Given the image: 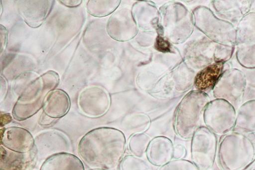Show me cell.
<instances>
[{
  "mask_svg": "<svg viewBox=\"0 0 255 170\" xmlns=\"http://www.w3.org/2000/svg\"><path fill=\"white\" fill-rule=\"evenodd\" d=\"M126 139L120 131L101 127L85 135L78 145L81 161L90 169L112 170L119 165L126 148Z\"/></svg>",
  "mask_w": 255,
  "mask_h": 170,
  "instance_id": "cell-1",
  "label": "cell"
},
{
  "mask_svg": "<svg viewBox=\"0 0 255 170\" xmlns=\"http://www.w3.org/2000/svg\"><path fill=\"white\" fill-rule=\"evenodd\" d=\"M218 154L222 170H247L255 163V135L236 132L226 135Z\"/></svg>",
  "mask_w": 255,
  "mask_h": 170,
  "instance_id": "cell-2",
  "label": "cell"
},
{
  "mask_svg": "<svg viewBox=\"0 0 255 170\" xmlns=\"http://www.w3.org/2000/svg\"><path fill=\"white\" fill-rule=\"evenodd\" d=\"M59 81L58 74L51 71L29 84L14 106V119L18 121L25 120L43 108L47 95L57 87Z\"/></svg>",
  "mask_w": 255,
  "mask_h": 170,
  "instance_id": "cell-3",
  "label": "cell"
},
{
  "mask_svg": "<svg viewBox=\"0 0 255 170\" xmlns=\"http://www.w3.org/2000/svg\"><path fill=\"white\" fill-rule=\"evenodd\" d=\"M209 102L208 95L199 91L191 92L185 96L178 108L175 125L176 132L181 138H193L199 128Z\"/></svg>",
  "mask_w": 255,
  "mask_h": 170,
  "instance_id": "cell-4",
  "label": "cell"
},
{
  "mask_svg": "<svg viewBox=\"0 0 255 170\" xmlns=\"http://www.w3.org/2000/svg\"><path fill=\"white\" fill-rule=\"evenodd\" d=\"M196 18L197 26L211 40L222 45L236 46L237 31L235 25L205 7L198 9Z\"/></svg>",
  "mask_w": 255,
  "mask_h": 170,
  "instance_id": "cell-5",
  "label": "cell"
},
{
  "mask_svg": "<svg viewBox=\"0 0 255 170\" xmlns=\"http://www.w3.org/2000/svg\"><path fill=\"white\" fill-rule=\"evenodd\" d=\"M237 113L229 102L222 99L210 102L204 111V122L207 128L218 135H225L235 128Z\"/></svg>",
  "mask_w": 255,
  "mask_h": 170,
  "instance_id": "cell-6",
  "label": "cell"
},
{
  "mask_svg": "<svg viewBox=\"0 0 255 170\" xmlns=\"http://www.w3.org/2000/svg\"><path fill=\"white\" fill-rule=\"evenodd\" d=\"M236 56L246 69L255 68V11L245 16L237 26Z\"/></svg>",
  "mask_w": 255,
  "mask_h": 170,
  "instance_id": "cell-7",
  "label": "cell"
},
{
  "mask_svg": "<svg viewBox=\"0 0 255 170\" xmlns=\"http://www.w3.org/2000/svg\"><path fill=\"white\" fill-rule=\"evenodd\" d=\"M247 86L245 74L236 69H228L224 71L213 90L216 99L225 100L231 104L235 109L241 104Z\"/></svg>",
  "mask_w": 255,
  "mask_h": 170,
  "instance_id": "cell-8",
  "label": "cell"
},
{
  "mask_svg": "<svg viewBox=\"0 0 255 170\" xmlns=\"http://www.w3.org/2000/svg\"><path fill=\"white\" fill-rule=\"evenodd\" d=\"M218 139L207 127H199L193 137L191 156L199 170H207L213 165L217 152Z\"/></svg>",
  "mask_w": 255,
  "mask_h": 170,
  "instance_id": "cell-9",
  "label": "cell"
},
{
  "mask_svg": "<svg viewBox=\"0 0 255 170\" xmlns=\"http://www.w3.org/2000/svg\"><path fill=\"white\" fill-rule=\"evenodd\" d=\"M78 104L84 115L90 118H99L108 111L110 100L107 93L103 89L91 86L81 92Z\"/></svg>",
  "mask_w": 255,
  "mask_h": 170,
  "instance_id": "cell-10",
  "label": "cell"
},
{
  "mask_svg": "<svg viewBox=\"0 0 255 170\" xmlns=\"http://www.w3.org/2000/svg\"><path fill=\"white\" fill-rule=\"evenodd\" d=\"M1 145L13 152L25 154L32 151L35 140L26 130L18 127H9L1 130Z\"/></svg>",
  "mask_w": 255,
  "mask_h": 170,
  "instance_id": "cell-11",
  "label": "cell"
},
{
  "mask_svg": "<svg viewBox=\"0 0 255 170\" xmlns=\"http://www.w3.org/2000/svg\"><path fill=\"white\" fill-rule=\"evenodd\" d=\"M253 1L249 0H219L212 2L216 14L236 27L241 20L250 13Z\"/></svg>",
  "mask_w": 255,
  "mask_h": 170,
  "instance_id": "cell-12",
  "label": "cell"
},
{
  "mask_svg": "<svg viewBox=\"0 0 255 170\" xmlns=\"http://www.w3.org/2000/svg\"><path fill=\"white\" fill-rule=\"evenodd\" d=\"M38 152L36 146L29 153L12 152L1 145V170H33L36 164Z\"/></svg>",
  "mask_w": 255,
  "mask_h": 170,
  "instance_id": "cell-13",
  "label": "cell"
},
{
  "mask_svg": "<svg viewBox=\"0 0 255 170\" xmlns=\"http://www.w3.org/2000/svg\"><path fill=\"white\" fill-rule=\"evenodd\" d=\"M19 11L26 23L32 28L41 25L50 12L53 1H20Z\"/></svg>",
  "mask_w": 255,
  "mask_h": 170,
  "instance_id": "cell-14",
  "label": "cell"
},
{
  "mask_svg": "<svg viewBox=\"0 0 255 170\" xmlns=\"http://www.w3.org/2000/svg\"><path fill=\"white\" fill-rule=\"evenodd\" d=\"M68 95L61 90H55L47 95L43 106L44 113L50 118H62L67 114L70 108Z\"/></svg>",
  "mask_w": 255,
  "mask_h": 170,
  "instance_id": "cell-15",
  "label": "cell"
},
{
  "mask_svg": "<svg viewBox=\"0 0 255 170\" xmlns=\"http://www.w3.org/2000/svg\"><path fill=\"white\" fill-rule=\"evenodd\" d=\"M225 64L223 62H214L198 73L194 81L198 91L205 93L214 90L224 72Z\"/></svg>",
  "mask_w": 255,
  "mask_h": 170,
  "instance_id": "cell-16",
  "label": "cell"
},
{
  "mask_svg": "<svg viewBox=\"0 0 255 170\" xmlns=\"http://www.w3.org/2000/svg\"><path fill=\"white\" fill-rule=\"evenodd\" d=\"M174 147L171 140L165 137H157L150 143L147 150L148 160L155 165L165 164L172 159Z\"/></svg>",
  "mask_w": 255,
  "mask_h": 170,
  "instance_id": "cell-17",
  "label": "cell"
},
{
  "mask_svg": "<svg viewBox=\"0 0 255 170\" xmlns=\"http://www.w3.org/2000/svg\"><path fill=\"white\" fill-rule=\"evenodd\" d=\"M40 170H85L83 164L76 156L67 153H59L48 158Z\"/></svg>",
  "mask_w": 255,
  "mask_h": 170,
  "instance_id": "cell-18",
  "label": "cell"
},
{
  "mask_svg": "<svg viewBox=\"0 0 255 170\" xmlns=\"http://www.w3.org/2000/svg\"><path fill=\"white\" fill-rule=\"evenodd\" d=\"M233 132L255 134V100H249L240 106Z\"/></svg>",
  "mask_w": 255,
  "mask_h": 170,
  "instance_id": "cell-19",
  "label": "cell"
},
{
  "mask_svg": "<svg viewBox=\"0 0 255 170\" xmlns=\"http://www.w3.org/2000/svg\"><path fill=\"white\" fill-rule=\"evenodd\" d=\"M114 1H89L87 4L88 12L94 16L102 17L111 13L116 8Z\"/></svg>",
  "mask_w": 255,
  "mask_h": 170,
  "instance_id": "cell-20",
  "label": "cell"
},
{
  "mask_svg": "<svg viewBox=\"0 0 255 170\" xmlns=\"http://www.w3.org/2000/svg\"><path fill=\"white\" fill-rule=\"evenodd\" d=\"M150 142V137L146 135L141 134L134 135L129 140L130 151L135 156L141 157L147 150Z\"/></svg>",
  "mask_w": 255,
  "mask_h": 170,
  "instance_id": "cell-21",
  "label": "cell"
},
{
  "mask_svg": "<svg viewBox=\"0 0 255 170\" xmlns=\"http://www.w3.org/2000/svg\"><path fill=\"white\" fill-rule=\"evenodd\" d=\"M147 164L133 157H127L120 164V170H150Z\"/></svg>",
  "mask_w": 255,
  "mask_h": 170,
  "instance_id": "cell-22",
  "label": "cell"
},
{
  "mask_svg": "<svg viewBox=\"0 0 255 170\" xmlns=\"http://www.w3.org/2000/svg\"><path fill=\"white\" fill-rule=\"evenodd\" d=\"M236 46L217 45L215 56V62L226 63L232 57Z\"/></svg>",
  "mask_w": 255,
  "mask_h": 170,
  "instance_id": "cell-23",
  "label": "cell"
},
{
  "mask_svg": "<svg viewBox=\"0 0 255 170\" xmlns=\"http://www.w3.org/2000/svg\"><path fill=\"white\" fill-rule=\"evenodd\" d=\"M159 170H199L192 163L184 160L175 161L163 166Z\"/></svg>",
  "mask_w": 255,
  "mask_h": 170,
  "instance_id": "cell-24",
  "label": "cell"
},
{
  "mask_svg": "<svg viewBox=\"0 0 255 170\" xmlns=\"http://www.w3.org/2000/svg\"><path fill=\"white\" fill-rule=\"evenodd\" d=\"M155 47L158 51L164 53L170 52L171 50V45L169 42L160 35L157 38Z\"/></svg>",
  "mask_w": 255,
  "mask_h": 170,
  "instance_id": "cell-25",
  "label": "cell"
},
{
  "mask_svg": "<svg viewBox=\"0 0 255 170\" xmlns=\"http://www.w3.org/2000/svg\"><path fill=\"white\" fill-rule=\"evenodd\" d=\"M244 73L246 77L247 85L250 88L255 90V68L246 69Z\"/></svg>",
  "mask_w": 255,
  "mask_h": 170,
  "instance_id": "cell-26",
  "label": "cell"
},
{
  "mask_svg": "<svg viewBox=\"0 0 255 170\" xmlns=\"http://www.w3.org/2000/svg\"><path fill=\"white\" fill-rule=\"evenodd\" d=\"M185 155V149L181 145H177L174 149L173 156L176 159H180Z\"/></svg>",
  "mask_w": 255,
  "mask_h": 170,
  "instance_id": "cell-27",
  "label": "cell"
},
{
  "mask_svg": "<svg viewBox=\"0 0 255 170\" xmlns=\"http://www.w3.org/2000/svg\"><path fill=\"white\" fill-rule=\"evenodd\" d=\"M39 121L40 125L48 126L54 121V119L49 117L44 113L43 117H41Z\"/></svg>",
  "mask_w": 255,
  "mask_h": 170,
  "instance_id": "cell-28",
  "label": "cell"
},
{
  "mask_svg": "<svg viewBox=\"0 0 255 170\" xmlns=\"http://www.w3.org/2000/svg\"><path fill=\"white\" fill-rule=\"evenodd\" d=\"M12 118L9 114H1V127H3L12 121Z\"/></svg>",
  "mask_w": 255,
  "mask_h": 170,
  "instance_id": "cell-29",
  "label": "cell"
},
{
  "mask_svg": "<svg viewBox=\"0 0 255 170\" xmlns=\"http://www.w3.org/2000/svg\"><path fill=\"white\" fill-rule=\"evenodd\" d=\"M63 5L69 7H74L81 4L82 1H60Z\"/></svg>",
  "mask_w": 255,
  "mask_h": 170,
  "instance_id": "cell-30",
  "label": "cell"
},
{
  "mask_svg": "<svg viewBox=\"0 0 255 170\" xmlns=\"http://www.w3.org/2000/svg\"><path fill=\"white\" fill-rule=\"evenodd\" d=\"M1 29H2V31H1V33H2V34H1V35H2V42L1 43V50H2V49H3L4 48V43H6V39H7V34H6V33L7 32L5 28L2 26V27H1Z\"/></svg>",
  "mask_w": 255,
  "mask_h": 170,
  "instance_id": "cell-31",
  "label": "cell"
},
{
  "mask_svg": "<svg viewBox=\"0 0 255 170\" xmlns=\"http://www.w3.org/2000/svg\"><path fill=\"white\" fill-rule=\"evenodd\" d=\"M90 170H106L96 169H90Z\"/></svg>",
  "mask_w": 255,
  "mask_h": 170,
  "instance_id": "cell-32",
  "label": "cell"
}]
</instances>
